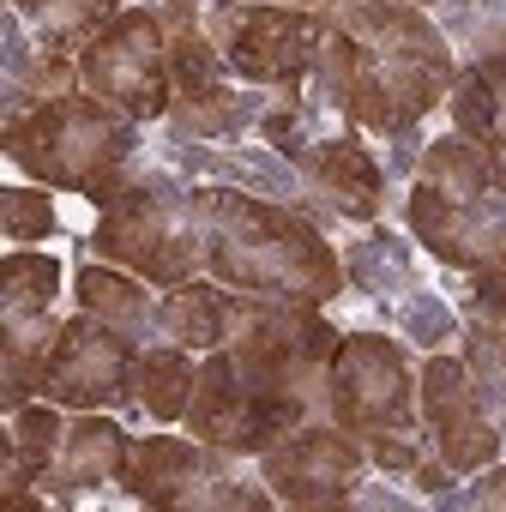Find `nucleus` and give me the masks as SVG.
Segmentation results:
<instances>
[{"instance_id":"obj_1","label":"nucleus","mask_w":506,"mask_h":512,"mask_svg":"<svg viewBox=\"0 0 506 512\" xmlns=\"http://www.w3.org/2000/svg\"><path fill=\"white\" fill-rule=\"evenodd\" d=\"M452 79V49L416 7L344 0V7H332V31L308 91L350 127L404 133L452 91Z\"/></svg>"},{"instance_id":"obj_2","label":"nucleus","mask_w":506,"mask_h":512,"mask_svg":"<svg viewBox=\"0 0 506 512\" xmlns=\"http://www.w3.org/2000/svg\"><path fill=\"white\" fill-rule=\"evenodd\" d=\"M187 205L205 241V272L223 290L284 296V302H314V308H326L344 290V266L332 241L302 211L235 193V187H199Z\"/></svg>"},{"instance_id":"obj_3","label":"nucleus","mask_w":506,"mask_h":512,"mask_svg":"<svg viewBox=\"0 0 506 512\" xmlns=\"http://www.w3.org/2000/svg\"><path fill=\"white\" fill-rule=\"evenodd\" d=\"M410 229L446 266L506 272V157L464 133L434 139L410 181Z\"/></svg>"},{"instance_id":"obj_4","label":"nucleus","mask_w":506,"mask_h":512,"mask_svg":"<svg viewBox=\"0 0 506 512\" xmlns=\"http://www.w3.org/2000/svg\"><path fill=\"white\" fill-rule=\"evenodd\" d=\"M139 151V121L97 91H61L49 103L13 109L7 115V157L25 169L37 187L85 193V199H115L127 181V163Z\"/></svg>"},{"instance_id":"obj_5","label":"nucleus","mask_w":506,"mask_h":512,"mask_svg":"<svg viewBox=\"0 0 506 512\" xmlns=\"http://www.w3.org/2000/svg\"><path fill=\"white\" fill-rule=\"evenodd\" d=\"M338 332L326 326V314L314 302H284V296H229V320H223V356L235 362V374L247 386L266 392H290L308 398L320 392L332 356H338Z\"/></svg>"},{"instance_id":"obj_6","label":"nucleus","mask_w":506,"mask_h":512,"mask_svg":"<svg viewBox=\"0 0 506 512\" xmlns=\"http://www.w3.org/2000/svg\"><path fill=\"white\" fill-rule=\"evenodd\" d=\"M332 31V7H284V0H211L205 37L229 61L235 79L296 91L314 79Z\"/></svg>"},{"instance_id":"obj_7","label":"nucleus","mask_w":506,"mask_h":512,"mask_svg":"<svg viewBox=\"0 0 506 512\" xmlns=\"http://www.w3.org/2000/svg\"><path fill=\"white\" fill-rule=\"evenodd\" d=\"M97 253L127 272H139L145 284H187L199 266H205V241H199V223H193V205H181L169 187L145 181V187H121L115 199H103V217H97Z\"/></svg>"},{"instance_id":"obj_8","label":"nucleus","mask_w":506,"mask_h":512,"mask_svg":"<svg viewBox=\"0 0 506 512\" xmlns=\"http://www.w3.org/2000/svg\"><path fill=\"white\" fill-rule=\"evenodd\" d=\"M181 422H187L193 440H205V446H217L229 458H247V452H272L284 434H296L302 422H314V404L290 398V392L247 386L229 356H205L193 404H187Z\"/></svg>"},{"instance_id":"obj_9","label":"nucleus","mask_w":506,"mask_h":512,"mask_svg":"<svg viewBox=\"0 0 506 512\" xmlns=\"http://www.w3.org/2000/svg\"><path fill=\"white\" fill-rule=\"evenodd\" d=\"M79 79H85V91H97L103 103L127 109L133 121L169 115L175 85H169V31H163V19L145 13V7L115 13V19L79 49Z\"/></svg>"},{"instance_id":"obj_10","label":"nucleus","mask_w":506,"mask_h":512,"mask_svg":"<svg viewBox=\"0 0 506 512\" xmlns=\"http://www.w3.org/2000/svg\"><path fill=\"white\" fill-rule=\"evenodd\" d=\"M332 422L350 434H416V374L404 350L380 332H356L338 344L326 368Z\"/></svg>"},{"instance_id":"obj_11","label":"nucleus","mask_w":506,"mask_h":512,"mask_svg":"<svg viewBox=\"0 0 506 512\" xmlns=\"http://www.w3.org/2000/svg\"><path fill=\"white\" fill-rule=\"evenodd\" d=\"M211 452H217V446H205V440H175V434L127 440L115 482H121L133 500H145V506H272V488L241 482L235 470L211 464Z\"/></svg>"},{"instance_id":"obj_12","label":"nucleus","mask_w":506,"mask_h":512,"mask_svg":"<svg viewBox=\"0 0 506 512\" xmlns=\"http://www.w3.org/2000/svg\"><path fill=\"white\" fill-rule=\"evenodd\" d=\"M362 464H368L362 434L338 422H302L272 452H260V482L284 506H344L350 488L362 482Z\"/></svg>"},{"instance_id":"obj_13","label":"nucleus","mask_w":506,"mask_h":512,"mask_svg":"<svg viewBox=\"0 0 506 512\" xmlns=\"http://www.w3.org/2000/svg\"><path fill=\"white\" fill-rule=\"evenodd\" d=\"M133 368H139V344L127 332H115L109 320L79 308L73 320H61L43 392L67 410H103V404L133 392Z\"/></svg>"},{"instance_id":"obj_14","label":"nucleus","mask_w":506,"mask_h":512,"mask_svg":"<svg viewBox=\"0 0 506 512\" xmlns=\"http://www.w3.org/2000/svg\"><path fill=\"white\" fill-rule=\"evenodd\" d=\"M422 422L446 470H482L500 452V428L488 422V392L470 374V362H422Z\"/></svg>"},{"instance_id":"obj_15","label":"nucleus","mask_w":506,"mask_h":512,"mask_svg":"<svg viewBox=\"0 0 506 512\" xmlns=\"http://www.w3.org/2000/svg\"><path fill=\"white\" fill-rule=\"evenodd\" d=\"M296 163L308 169V181H320L338 199V211H350V217H374L380 211V163L368 157V145L356 139V127L308 139L296 151Z\"/></svg>"},{"instance_id":"obj_16","label":"nucleus","mask_w":506,"mask_h":512,"mask_svg":"<svg viewBox=\"0 0 506 512\" xmlns=\"http://www.w3.org/2000/svg\"><path fill=\"white\" fill-rule=\"evenodd\" d=\"M446 97H452L446 109H452L458 133L506 157V49H494V55L470 61V67L452 79V91H446Z\"/></svg>"},{"instance_id":"obj_17","label":"nucleus","mask_w":506,"mask_h":512,"mask_svg":"<svg viewBox=\"0 0 506 512\" xmlns=\"http://www.w3.org/2000/svg\"><path fill=\"white\" fill-rule=\"evenodd\" d=\"M121 452H127V434L109 422V416H97V410H85L67 434H61V452H55V464H49V488H61V494H79V488H97V482H109L115 470H121Z\"/></svg>"},{"instance_id":"obj_18","label":"nucleus","mask_w":506,"mask_h":512,"mask_svg":"<svg viewBox=\"0 0 506 512\" xmlns=\"http://www.w3.org/2000/svg\"><path fill=\"white\" fill-rule=\"evenodd\" d=\"M193 386H199V368H193V356H187L181 344H169V338H163V344L139 350L133 392H139V410H145L151 422H175V416H187Z\"/></svg>"},{"instance_id":"obj_19","label":"nucleus","mask_w":506,"mask_h":512,"mask_svg":"<svg viewBox=\"0 0 506 512\" xmlns=\"http://www.w3.org/2000/svg\"><path fill=\"white\" fill-rule=\"evenodd\" d=\"M223 320H229V296L217 284H199V278L175 284L163 296V308H157V332L169 344H181V350H217L223 344Z\"/></svg>"},{"instance_id":"obj_20","label":"nucleus","mask_w":506,"mask_h":512,"mask_svg":"<svg viewBox=\"0 0 506 512\" xmlns=\"http://www.w3.org/2000/svg\"><path fill=\"white\" fill-rule=\"evenodd\" d=\"M13 7L31 19V37H37L43 49L73 55V61H79V49L121 13L115 0H13Z\"/></svg>"},{"instance_id":"obj_21","label":"nucleus","mask_w":506,"mask_h":512,"mask_svg":"<svg viewBox=\"0 0 506 512\" xmlns=\"http://www.w3.org/2000/svg\"><path fill=\"white\" fill-rule=\"evenodd\" d=\"M55 338H61V326H49V314L43 320H7V332H0V380H7V410L31 404V392H43Z\"/></svg>"},{"instance_id":"obj_22","label":"nucleus","mask_w":506,"mask_h":512,"mask_svg":"<svg viewBox=\"0 0 506 512\" xmlns=\"http://www.w3.org/2000/svg\"><path fill=\"white\" fill-rule=\"evenodd\" d=\"M79 308L85 314H97V320H109L115 332H127V338H139L145 332V320H151V302H145V284H139V272H109V266H85L79 272Z\"/></svg>"},{"instance_id":"obj_23","label":"nucleus","mask_w":506,"mask_h":512,"mask_svg":"<svg viewBox=\"0 0 506 512\" xmlns=\"http://www.w3.org/2000/svg\"><path fill=\"white\" fill-rule=\"evenodd\" d=\"M61 266L49 253H7V272H0V314L7 320H43L55 302Z\"/></svg>"},{"instance_id":"obj_24","label":"nucleus","mask_w":506,"mask_h":512,"mask_svg":"<svg viewBox=\"0 0 506 512\" xmlns=\"http://www.w3.org/2000/svg\"><path fill=\"white\" fill-rule=\"evenodd\" d=\"M247 115H253V97H241L229 85L175 103V127L181 133H235V127H247Z\"/></svg>"},{"instance_id":"obj_25","label":"nucleus","mask_w":506,"mask_h":512,"mask_svg":"<svg viewBox=\"0 0 506 512\" xmlns=\"http://www.w3.org/2000/svg\"><path fill=\"white\" fill-rule=\"evenodd\" d=\"M0 229H7V241H43L55 235V205L43 187H7L0 193Z\"/></svg>"},{"instance_id":"obj_26","label":"nucleus","mask_w":506,"mask_h":512,"mask_svg":"<svg viewBox=\"0 0 506 512\" xmlns=\"http://www.w3.org/2000/svg\"><path fill=\"white\" fill-rule=\"evenodd\" d=\"M464 362H470V374L482 386H506V326H482L476 320V332L464 338Z\"/></svg>"},{"instance_id":"obj_27","label":"nucleus","mask_w":506,"mask_h":512,"mask_svg":"<svg viewBox=\"0 0 506 512\" xmlns=\"http://www.w3.org/2000/svg\"><path fill=\"white\" fill-rule=\"evenodd\" d=\"M464 314H470V320H482V326H506V272H500V266H488V272H470Z\"/></svg>"},{"instance_id":"obj_28","label":"nucleus","mask_w":506,"mask_h":512,"mask_svg":"<svg viewBox=\"0 0 506 512\" xmlns=\"http://www.w3.org/2000/svg\"><path fill=\"white\" fill-rule=\"evenodd\" d=\"M362 446H368V458L380 470H416L422 464V440L416 434H362Z\"/></svg>"},{"instance_id":"obj_29","label":"nucleus","mask_w":506,"mask_h":512,"mask_svg":"<svg viewBox=\"0 0 506 512\" xmlns=\"http://www.w3.org/2000/svg\"><path fill=\"white\" fill-rule=\"evenodd\" d=\"M464 500H470V506H506V470H488V464H482V482H476Z\"/></svg>"},{"instance_id":"obj_30","label":"nucleus","mask_w":506,"mask_h":512,"mask_svg":"<svg viewBox=\"0 0 506 512\" xmlns=\"http://www.w3.org/2000/svg\"><path fill=\"white\" fill-rule=\"evenodd\" d=\"M410 476H416V482H422L428 494H440V488H446V464H428V458H422V464H416Z\"/></svg>"},{"instance_id":"obj_31","label":"nucleus","mask_w":506,"mask_h":512,"mask_svg":"<svg viewBox=\"0 0 506 512\" xmlns=\"http://www.w3.org/2000/svg\"><path fill=\"white\" fill-rule=\"evenodd\" d=\"M284 7H338V0H284Z\"/></svg>"},{"instance_id":"obj_32","label":"nucleus","mask_w":506,"mask_h":512,"mask_svg":"<svg viewBox=\"0 0 506 512\" xmlns=\"http://www.w3.org/2000/svg\"><path fill=\"white\" fill-rule=\"evenodd\" d=\"M404 7H428V0H404Z\"/></svg>"}]
</instances>
